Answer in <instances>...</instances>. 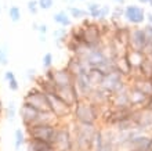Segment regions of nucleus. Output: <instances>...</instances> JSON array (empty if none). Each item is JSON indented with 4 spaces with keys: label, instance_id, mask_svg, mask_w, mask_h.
<instances>
[{
    "label": "nucleus",
    "instance_id": "nucleus-1",
    "mask_svg": "<svg viewBox=\"0 0 152 151\" xmlns=\"http://www.w3.org/2000/svg\"><path fill=\"white\" fill-rule=\"evenodd\" d=\"M102 111H104V108H101V107H98V105H96V104L90 103L88 100L82 99L73 105L71 121H72L73 123H79V125L98 126Z\"/></svg>",
    "mask_w": 152,
    "mask_h": 151
},
{
    "label": "nucleus",
    "instance_id": "nucleus-2",
    "mask_svg": "<svg viewBox=\"0 0 152 151\" xmlns=\"http://www.w3.org/2000/svg\"><path fill=\"white\" fill-rule=\"evenodd\" d=\"M97 129H98V126L79 125V123L72 122L73 151H93Z\"/></svg>",
    "mask_w": 152,
    "mask_h": 151
},
{
    "label": "nucleus",
    "instance_id": "nucleus-3",
    "mask_svg": "<svg viewBox=\"0 0 152 151\" xmlns=\"http://www.w3.org/2000/svg\"><path fill=\"white\" fill-rule=\"evenodd\" d=\"M82 27L84 29V44L87 49H100L105 46L102 32L98 22L88 18H84L82 22Z\"/></svg>",
    "mask_w": 152,
    "mask_h": 151
},
{
    "label": "nucleus",
    "instance_id": "nucleus-4",
    "mask_svg": "<svg viewBox=\"0 0 152 151\" xmlns=\"http://www.w3.org/2000/svg\"><path fill=\"white\" fill-rule=\"evenodd\" d=\"M58 125L60 123H36L31 127H26L25 133L29 139L43 140L54 146V139H56Z\"/></svg>",
    "mask_w": 152,
    "mask_h": 151
},
{
    "label": "nucleus",
    "instance_id": "nucleus-5",
    "mask_svg": "<svg viewBox=\"0 0 152 151\" xmlns=\"http://www.w3.org/2000/svg\"><path fill=\"white\" fill-rule=\"evenodd\" d=\"M56 151H73V136H72V122H61L57 129L54 139Z\"/></svg>",
    "mask_w": 152,
    "mask_h": 151
},
{
    "label": "nucleus",
    "instance_id": "nucleus-6",
    "mask_svg": "<svg viewBox=\"0 0 152 151\" xmlns=\"http://www.w3.org/2000/svg\"><path fill=\"white\" fill-rule=\"evenodd\" d=\"M22 103L29 104L31 107H33L39 112L50 111V104H48L47 94H44L43 91L40 89H37L36 86H33V88H31L26 91V94L22 99Z\"/></svg>",
    "mask_w": 152,
    "mask_h": 151
},
{
    "label": "nucleus",
    "instance_id": "nucleus-7",
    "mask_svg": "<svg viewBox=\"0 0 152 151\" xmlns=\"http://www.w3.org/2000/svg\"><path fill=\"white\" fill-rule=\"evenodd\" d=\"M48 104H50V111L57 116V119L61 122H68L71 121V115H72V107H69L66 103H64L58 96L54 94H47Z\"/></svg>",
    "mask_w": 152,
    "mask_h": 151
},
{
    "label": "nucleus",
    "instance_id": "nucleus-8",
    "mask_svg": "<svg viewBox=\"0 0 152 151\" xmlns=\"http://www.w3.org/2000/svg\"><path fill=\"white\" fill-rule=\"evenodd\" d=\"M127 86H129V82L126 78H123L119 72H112L109 75H105L104 82H102V85H101L100 88H102L104 90L108 91L111 96H113L115 93L123 90Z\"/></svg>",
    "mask_w": 152,
    "mask_h": 151
},
{
    "label": "nucleus",
    "instance_id": "nucleus-9",
    "mask_svg": "<svg viewBox=\"0 0 152 151\" xmlns=\"http://www.w3.org/2000/svg\"><path fill=\"white\" fill-rule=\"evenodd\" d=\"M132 119L137 129H140L144 133L151 135L152 127V111L148 108H134L133 110Z\"/></svg>",
    "mask_w": 152,
    "mask_h": 151
},
{
    "label": "nucleus",
    "instance_id": "nucleus-10",
    "mask_svg": "<svg viewBox=\"0 0 152 151\" xmlns=\"http://www.w3.org/2000/svg\"><path fill=\"white\" fill-rule=\"evenodd\" d=\"M145 13L144 7H141L138 4H127L124 6V14L123 18L127 21L129 24H132L133 27H140L141 24L145 22Z\"/></svg>",
    "mask_w": 152,
    "mask_h": 151
},
{
    "label": "nucleus",
    "instance_id": "nucleus-11",
    "mask_svg": "<svg viewBox=\"0 0 152 151\" xmlns=\"http://www.w3.org/2000/svg\"><path fill=\"white\" fill-rule=\"evenodd\" d=\"M145 46H147V39H145L142 27H133L132 33H130V43H129L127 50L144 54Z\"/></svg>",
    "mask_w": 152,
    "mask_h": 151
},
{
    "label": "nucleus",
    "instance_id": "nucleus-12",
    "mask_svg": "<svg viewBox=\"0 0 152 151\" xmlns=\"http://www.w3.org/2000/svg\"><path fill=\"white\" fill-rule=\"evenodd\" d=\"M56 94L60 97L64 103H66L69 107H72L75 105L79 100H82L80 97L79 91L76 89L75 85H69V86H61V88H57L56 90Z\"/></svg>",
    "mask_w": 152,
    "mask_h": 151
},
{
    "label": "nucleus",
    "instance_id": "nucleus-13",
    "mask_svg": "<svg viewBox=\"0 0 152 151\" xmlns=\"http://www.w3.org/2000/svg\"><path fill=\"white\" fill-rule=\"evenodd\" d=\"M18 114H20L22 126L26 129V127L33 126V125L37 122V118H39L40 112L37 111V110H35L33 107H31L29 104L22 103L21 104V107L18 108Z\"/></svg>",
    "mask_w": 152,
    "mask_h": 151
},
{
    "label": "nucleus",
    "instance_id": "nucleus-14",
    "mask_svg": "<svg viewBox=\"0 0 152 151\" xmlns=\"http://www.w3.org/2000/svg\"><path fill=\"white\" fill-rule=\"evenodd\" d=\"M149 139H151V135H148V133H140V135L134 136L120 151H145V150H148Z\"/></svg>",
    "mask_w": 152,
    "mask_h": 151
},
{
    "label": "nucleus",
    "instance_id": "nucleus-15",
    "mask_svg": "<svg viewBox=\"0 0 152 151\" xmlns=\"http://www.w3.org/2000/svg\"><path fill=\"white\" fill-rule=\"evenodd\" d=\"M75 86L79 91L80 97L83 100H87L88 96L91 94V91L94 90V86L90 82V78H88V72L86 74H80L75 78Z\"/></svg>",
    "mask_w": 152,
    "mask_h": 151
},
{
    "label": "nucleus",
    "instance_id": "nucleus-16",
    "mask_svg": "<svg viewBox=\"0 0 152 151\" xmlns=\"http://www.w3.org/2000/svg\"><path fill=\"white\" fill-rule=\"evenodd\" d=\"M111 97L112 96L109 94L107 90H104L102 88H94V90L91 91V94L88 96V101L93 104H96L101 108H107L111 107Z\"/></svg>",
    "mask_w": 152,
    "mask_h": 151
},
{
    "label": "nucleus",
    "instance_id": "nucleus-17",
    "mask_svg": "<svg viewBox=\"0 0 152 151\" xmlns=\"http://www.w3.org/2000/svg\"><path fill=\"white\" fill-rule=\"evenodd\" d=\"M53 82L57 88L61 86H69V85H75V76L66 69V68H58L54 69V76H53Z\"/></svg>",
    "mask_w": 152,
    "mask_h": 151
},
{
    "label": "nucleus",
    "instance_id": "nucleus-18",
    "mask_svg": "<svg viewBox=\"0 0 152 151\" xmlns=\"http://www.w3.org/2000/svg\"><path fill=\"white\" fill-rule=\"evenodd\" d=\"M65 68H66V69H68V71L75 76V78L77 75H80V74H86V72L90 71V68H88L87 64L84 63L82 58H79V57H76V56L69 57L68 61H66Z\"/></svg>",
    "mask_w": 152,
    "mask_h": 151
},
{
    "label": "nucleus",
    "instance_id": "nucleus-19",
    "mask_svg": "<svg viewBox=\"0 0 152 151\" xmlns=\"http://www.w3.org/2000/svg\"><path fill=\"white\" fill-rule=\"evenodd\" d=\"M132 76H141V78H152V57L151 56H142L140 64L137 65Z\"/></svg>",
    "mask_w": 152,
    "mask_h": 151
},
{
    "label": "nucleus",
    "instance_id": "nucleus-20",
    "mask_svg": "<svg viewBox=\"0 0 152 151\" xmlns=\"http://www.w3.org/2000/svg\"><path fill=\"white\" fill-rule=\"evenodd\" d=\"M129 94H130V107L132 108H144L145 107V104L148 101V96L144 94L140 89L129 85Z\"/></svg>",
    "mask_w": 152,
    "mask_h": 151
},
{
    "label": "nucleus",
    "instance_id": "nucleus-21",
    "mask_svg": "<svg viewBox=\"0 0 152 151\" xmlns=\"http://www.w3.org/2000/svg\"><path fill=\"white\" fill-rule=\"evenodd\" d=\"M25 151H56V148L51 143L28 137L26 143H25Z\"/></svg>",
    "mask_w": 152,
    "mask_h": 151
},
{
    "label": "nucleus",
    "instance_id": "nucleus-22",
    "mask_svg": "<svg viewBox=\"0 0 152 151\" xmlns=\"http://www.w3.org/2000/svg\"><path fill=\"white\" fill-rule=\"evenodd\" d=\"M111 107H130V94L129 86L123 90L118 91L111 97Z\"/></svg>",
    "mask_w": 152,
    "mask_h": 151
},
{
    "label": "nucleus",
    "instance_id": "nucleus-23",
    "mask_svg": "<svg viewBox=\"0 0 152 151\" xmlns=\"http://www.w3.org/2000/svg\"><path fill=\"white\" fill-rule=\"evenodd\" d=\"M35 83V86H36L37 89H40V90L43 91L44 94H54L57 90V86L54 83H53L51 80L46 79L43 75L42 76H37L36 80L33 82Z\"/></svg>",
    "mask_w": 152,
    "mask_h": 151
},
{
    "label": "nucleus",
    "instance_id": "nucleus-24",
    "mask_svg": "<svg viewBox=\"0 0 152 151\" xmlns=\"http://www.w3.org/2000/svg\"><path fill=\"white\" fill-rule=\"evenodd\" d=\"M53 21L61 28H69L72 25V18L69 17L66 10H60L53 15Z\"/></svg>",
    "mask_w": 152,
    "mask_h": 151
},
{
    "label": "nucleus",
    "instance_id": "nucleus-25",
    "mask_svg": "<svg viewBox=\"0 0 152 151\" xmlns=\"http://www.w3.org/2000/svg\"><path fill=\"white\" fill-rule=\"evenodd\" d=\"M69 36V31L66 28H57L53 31V39H54V43L58 46V47H62L65 46L66 40H68Z\"/></svg>",
    "mask_w": 152,
    "mask_h": 151
},
{
    "label": "nucleus",
    "instance_id": "nucleus-26",
    "mask_svg": "<svg viewBox=\"0 0 152 151\" xmlns=\"http://www.w3.org/2000/svg\"><path fill=\"white\" fill-rule=\"evenodd\" d=\"M88 78H90V82L94 88H100L102 82H104V78L105 75L100 69H97V68H90V71H88Z\"/></svg>",
    "mask_w": 152,
    "mask_h": 151
},
{
    "label": "nucleus",
    "instance_id": "nucleus-27",
    "mask_svg": "<svg viewBox=\"0 0 152 151\" xmlns=\"http://www.w3.org/2000/svg\"><path fill=\"white\" fill-rule=\"evenodd\" d=\"M26 139H28V136H26V133L21 127L15 129V132H14V147H15V151H20L21 147L25 146Z\"/></svg>",
    "mask_w": 152,
    "mask_h": 151
},
{
    "label": "nucleus",
    "instance_id": "nucleus-28",
    "mask_svg": "<svg viewBox=\"0 0 152 151\" xmlns=\"http://www.w3.org/2000/svg\"><path fill=\"white\" fill-rule=\"evenodd\" d=\"M68 14L71 18H73V20H82L83 21L84 18H87L88 14L86 10H83V8H80V7H76V6H69L68 7Z\"/></svg>",
    "mask_w": 152,
    "mask_h": 151
},
{
    "label": "nucleus",
    "instance_id": "nucleus-29",
    "mask_svg": "<svg viewBox=\"0 0 152 151\" xmlns=\"http://www.w3.org/2000/svg\"><path fill=\"white\" fill-rule=\"evenodd\" d=\"M123 14H124V6H116V7L112 8L111 11V15H109V20H111V24H118L120 22V20L123 18Z\"/></svg>",
    "mask_w": 152,
    "mask_h": 151
},
{
    "label": "nucleus",
    "instance_id": "nucleus-30",
    "mask_svg": "<svg viewBox=\"0 0 152 151\" xmlns=\"http://www.w3.org/2000/svg\"><path fill=\"white\" fill-rule=\"evenodd\" d=\"M4 114H6V118H7L8 122H14L17 118V114H18L17 104L14 103V101H10L7 107L4 108Z\"/></svg>",
    "mask_w": 152,
    "mask_h": 151
},
{
    "label": "nucleus",
    "instance_id": "nucleus-31",
    "mask_svg": "<svg viewBox=\"0 0 152 151\" xmlns=\"http://www.w3.org/2000/svg\"><path fill=\"white\" fill-rule=\"evenodd\" d=\"M134 127H136V125H134L133 119H132V118H127V119L120 121V122L118 123L115 127H113V130H115V132H127V130L134 129Z\"/></svg>",
    "mask_w": 152,
    "mask_h": 151
},
{
    "label": "nucleus",
    "instance_id": "nucleus-32",
    "mask_svg": "<svg viewBox=\"0 0 152 151\" xmlns=\"http://www.w3.org/2000/svg\"><path fill=\"white\" fill-rule=\"evenodd\" d=\"M21 17H22V14H21V8L18 6H11L8 8V18H10L11 22H14V24L20 22Z\"/></svg>",
    "mask_w": 152,
    "mask_h": 151
},
{
    "label": "nucleus",
    "instance_id": "nucleus-33",
    "mask_svg": "<svg viewBox=\"0 0 152 151\" xmlns=\"http://www.w3.org/2000/svg\"><path fill=\"white\" fill-rule=\"evenodd\" d=\"M53 64H54V56L50 52H47L42 58V67L44 68V71H47V69L53 68Z\"/></svg>",
    "mask_w": 152,
    "mask_h": 151
},
{
    "label": "nucleus",
    "instance_id": "nucleus-34",
    "mask_svg": "<svg viewBox=\"0 0 152 151\" xmlns=\"http://www.w3.org/2000/svg\"><path fill=\"white\" fill-rule=\"evenodd\" d=\"M0 65L1 67L8 65V49L6 44H0Z\"/></svg>",
    "mask_w": 152,
    "mask_h": 151
},
{
    "label": "nucleus",
    "instance_id": "nucleus-35",
    "mask_svg": "<svg viewBox=\"0 0 152 151\" xmlns=\"http://www.w3.org/2000/svg\"><path fill=\"white\" fill-rule=\"evenodd\" d=\"M28 11L32 14V15H36L37 13H39V3H37V0H29L28 1Z\"/></svg>",
    "mask_w": 152,
    "mask_h": 151
},
{
    "label": "nucleus",
    "instance_id": "nucleus-36",
    "mask_svg": "<svg viewBox=\"0 0 152 151\" xmlns=\"http://www.w3.org/2000/svg\"><path fill=\"white\" fill-rule=\"evenodd\" d=\"M142 31H144L145 39H147V44L152 43V25L151 24H145L142 27Z\"/></svg>",
    "mask_w": 152,
    "mask_h": 151
},
{
    "label": "nucleus",
    "instance_id": "nucleus-37",
    "mask_svg": "<svg viewBox=\"0 0 152 151\" xmlns=\"http://www.w3.org/2000/svg\"><path fill=\"white\" fill-rule=\"evenodd\" d=\"M101 4L97 3V1H87V7H86V11H87V14L90 15V14H93V13H96L97 10H100Z\"/></svg>",
    "mask_w": 152,
    "mask_h": 151
},
{
    "label": "nucleus",
    "instance_id": "nucleus-38",
    "mask_svg": "<svg viewBox=\"0 0 152 151\" xmlns=\"http://www.w3.org/2000/svg\"><path fill=\"white\" fill-rule=\"evenodd\" d=\"M7 86H8V89H10L11 91H18L20 90V83H18L17 76L15 78H11L10 80H7Z\"/></svg>",
    "mask_w": 152,
    "mask_h": 151
},
{
    "label": "nucleus",
    "instance_id": "nucleus-39",
    "mask_svg": "<svg viewBox=\"0 0 152 151\" xmlns=\"http://www.w3.org/2000/svg\"><path fill=\"white\" fill-rule=\"evenodd\" d=\"M40 10H50L54 4V0H37Z\"/></svg>",
    "mask_w": 152,
    "mask_h": 151
},
{
    "label": "nucleus",
    "instance_id": "nucleus-40",
    "mask_svg": "<svg viewBox=\"0 0 152 151\" xmlns=\"http://www.w3.org/2000/svg\"><path fill=\"white\" fill-rule=\"evenodd\" d=\"M26 78H28V80H31V82H35V80H36V78H37L36 69H33V68L26 69Z\"/></svg>",
    "mask_w": 152,
    "mask_h": 151
},
{
    "label": "nucleus",
    "instance_id": "nucleus-41",
    "mask_svg": "<svg viewBox=\"0 0 152 151\" xmlns=\"http://www.w3.org/2000/svg\"><path fill=\"white\" fill-rule=\"evenodd\" d=\"M36 32H39L40 35H46V36H47V32H48L47 24H39V25H37V31Z\"/></svg>",
    "mask_w": 152,
    "mask_h": 151
},
{
    "label": "nucleus",
    "instance_id": "nucleus-42",
    "mask_svg": "<svg viewBox=\"0 0 152 151\" xmlns=\"http://www.w3.org/2000/svg\"><path fill=\"white\" fill-rule=\"evenodd\" d=\"M11 78H15V74H14L12 71H6L4 72V80H6V82L10 80Z\"/></svg>",
    "mask_w": 152,
    "mask_h": 151
},
{
    "label": "nucleus",
    "instance_id": "nucleus-43",
    "mask_svg": "<svg viewBox=\"0 0 152 151\" xmlns=\"http://www.w3.org/2000/svg\"><path fill=\"white\" fill-rule=\"evenodd\" d=\"M145 21H147V24H151V25H152V13H147Z\"/></svg>",
    "mask_w": 152,
    "mask_h": 151
},
{
    "label": "nucleus",
    "instance_id": "nucleus-44",
    "mask_svg": "<svg viewBox=\"0 0 152 151\" xmlns=\"http://www.w3.org/2000/svg\"><path fill=\"white\" fill-rule=\"evenodd\" d=\"M46 40H47V36H46V35H40V38H39L40 43H46Z\"/></svg>",
    "mask_w": 152,
    "mask_h": 151
},
{
    "label": "nucleus",
    "instance_id": "nucleus-45",
    "mask_svg": "<svg viewBox=\"0 0 152 151\" xmlns=\"http://www.w3.org/2000/svg\"><path fill=\"white\" fill-rule=\"evenodd\" d=\"M149 1H151V0H138V3H140V4H145V6H148Z\"/></svg>",
    "mask_w": 152,
    "mask_h": 151
},
{
    "label": "nucleus",
    "instance_id": "nucleus-46",
    "mask_svg": "<svg viewBox=\"0 0 152 151\" xmlns=\"http://www.w3.org/2000/svg\"><path fill=\"white\" fill-rule=\"evenodd\" d=\"M113 1H115V3H118L119 6H124V1H126V0H113Z\"/></svg>",
    "mask_w": 152,
    "mask_h": 151
},
{
    "label": "nucleus",
    "instance_id": "nucleus-47",
    "mask_svg": "<svg viewBox=\"0 0 152 151\" xmlns=\"http://www.w3.org/2000/svg\"><path fill=\"white\" fill-rule=\"evenodd\" d=\"M4 111V105H3V101H1V99H0V114Z\"/></svg>",
    "mask_w": 152,
    "mask_h": 151
},
{
    "label": "nucleus",
    "instance_id": "nucleus-48",
    "mask_svg": "<svg viewBox=\"0 0 152 151\" xmlns=\"http://www.w3.org/2000/svg\"><path fill=\"white\" fill-rule=\"evenodd\" d=\"M148 151H152V135H151V139H149V146H148Z\"/></svg>",
    "mask_w": 152,
    "mask_h": 151
},
{
    "label": "nucleus",
    "instance_id": "nucleus-49",
    "mask_svg": "<svg viewBox=\"0 0 152 151\" xmlns=\"http://www.w3.org/2000/svg\"><path fill=\"white\" fill-rule=\"evenodd\" d=\"M37 25H39L37 22H33V25H32V29H33V31H37Z\"/></svg>",
    "mask_w": 152,
    "mask_h": 151
},
{
    "label": "nucleus",
    "instance_id": "nucleus-50",
    "mask_svg": "<svg viewBox=\"0 0 152 151\" xmlns=\"http://www.w3.org/2000/svg\"><path fill=\"white\" fill-rule=\"evenodd\" d=\"M148 6H149V7H152V0H151V1H149V4H148Z\"/></svg>",
    "mask_w": 152,
    "mask_h": 151
},
{
    "label": "nucleus",
    "instance_id": "nucleus-51",
    "mask_svg": "<svg viewBox=\"0 0 152 151\" xmlns=\"http://www.w3.org/2000/svg\"><path fill=\"white\" fill-rule=\"evenodd\" d=\"M76 1H84V0H76Z\"/></svg>",
    "mask_w": 152,
    "mask_h": 151
},
{
    "label": "nucleus",
    "instance_id": "nucleus-52",
    "mask_svg": "<svg viewBox=\"0 0 152 151\" xmlns=\"http://www.w3.org/2000/svg\"><path fill=\"white\" fill-rule=\"evenodd\" d=\"M0 13H1V6H0Z\"/></svg>",
    "mask_w": 152,
    "mask_h": 151
},
{
    "label": "nucleus",
    "instance_id": "nucleus-53",
    "mask_svg": "<svg viewBox=\"0 0 152 151\" xmlns=\"http://www.w3.org/2000/svg\"><path fill=\"white\" fill-rule=\"evenodd\" d=\"M149 80H151V83H152V78H151V79H149Z\"/></svg>",
    "mask_w": 152,
    "mask_h": 151
},
{
    "label": "nucleus",
    "instance_id": "nucleus-54",
    "mask_svg": "<svg viewBox=\"0 0 152 151\" xmlns=\"http://www.w3.org/2000/svg\"><path fill=\"white\" fill-rule=\"evenodd\" d=\"M151 135H152V127H151Z\"/></svg>",
    "mask_w": 152,
    "mask_h": 151
},
{
    "label": "nucleus",
    "instance_id": "nucleus-55",
    "mask_svg": "<svg viewBox=\"0 0 152 151\" xmlns=\"http://www.w3.org/2000/svg\"><path fill=\"white\" fill-rule=\"evenodd\" d=\"M0 116H1V114H0Z\"/></svg>",
    "mask_w": 152,
    "mask_h": 151
},
{
    "label": "nucleus",
    "instance_id": "nucleus-56",
    "mask_svg": "<svg viewBox=\"0 0 152 151\" xmlns=\"http://www.w3.org/2000/svg\"><path fill=\"white\" fill-rule=\"evenodd\" d=\"M145 151H148V150H145Z\"/></svg>",
    "mask_w": 152,
    "mask_h": 151
},
{
    "label": "nucleus",
    "instance_id": "nucleus-57",
    "mask_svg": "<svg viewBox=\"0 0 152 151\" xmlns=\"http://www.w3.org/2000/svg\"><path fill=\"white\" fill-rule=\"evenodd\" d=\"M151 57H152V56H151Z\"/></svg>",
    "mask_w": 152,
    "mask_h": 151
}]
</instances>
